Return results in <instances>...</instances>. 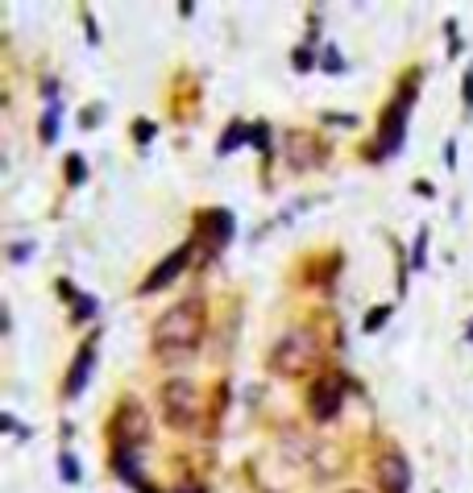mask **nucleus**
Instances as JSON below:
<instances>
[{"instance_id":"nucleus-15","label":"nucleus","mask_w":473,"mask_h":493,"mask_svg":"<svg viewBox=\"0 0 473 493\" xmlns=\"http://www.w3.org/2000/svg\"><path fill=\"white\" fill-rule=\"evenodd\" d=\"M295 67H299V71H307V67H311V54H307V51H295Z\"/></svg>"},{"instance_id":"nucleus-13","label":"nucleus","mask_w":473,"mask_h":493,"mask_svg":"<svg viewBox=\"0 0 473 493\" xmlns=\"http://www.w3.org/2000/svg\"><path fill=\"white\" fill-rule=\"evenodd\" d=\"M59 465H63V477H67V481H79V465H75V460H71V456H63Z\"/></svg>"},{"instance_id":"nucleus-18","label":"nucleus","mask_w":473,"mask_h":493,"mask_svg":"<svg viewBox=\"0 0 473 493\" xmlns=\"http://www.w3.org/2000/svg\"><path fill=\"white\" fill-rule=\"evenodd\" d=\"M469 340H473V328H469Z\"/></svg>"},{"instance_id":"nucleus-9","label":"nucleus","mask_w":473,"mask_h":493,"mask_svg":"<svg viewBox=\"0 0 473 493\" xmlns=\"http://www.w3.org/2000/svg\"><path fill=\"white\" fill-rule=\"evenodd\" d=\"M204 224H208V232H212V245H225L233 232V215L229 212H208Z\"/></svg>"},{"instance_id":"nucleus-14","label":"nucleus","mask_w":473,"mask_h":493,"mask_svg":"<svg viewBox=\"0 0 473 493\" xmlns=\"http://www.w3.org/2000/svg\"><path fill=\"white\" fill-rule=\"evenodd\" d=\"M91 311H96V303H91V299H79V303H75V319H88Z\"/></svg>"},{"instance_id":"nucleus-4","label":"nucleus","mask_w":473,"mask_h":493,"mask_svg":"<svg viewBox=\"0 0 473 493\" xmlns=\"http://www.w3.org/2000/svg\"><path fill=\"white\" fill-rule=\"evenodd\" d=\"M341 403H345V381L341 378H320L307 394V411L316 423H328V419L341 415Z\"/></svg>"},{"instance_id":"nucleus-11","label":"nucleus","mask_w":473,"mask_h":493,"mask_svg":"<svg viewBox=\"0 0 473 493\" xmlns=\"http://www.w3.org/2000/svg\"><path fill=\"white\" fill-rule=\"evenodd\" d=\"M241 141H245V129H241V125L229 129V133H225V141H220V153H229L233 145H241Z\"/></svg>"},{"instance_id":"nucleus-17","label":"nucleus","mask_w":473,"mask_h":493,"mask_svg":"<svg viewBox=\"0 0 473 493\" xmlns=\"http://www.w3.org/2000/svg\"><path fill=\"white\" fill-rule=\"evenodd\" d=\"M345 493H361V489H345Z\"/></svg>"},{"instance_id":"nucleus-12","label":"nucleus","mask_w":473,"mask_h":493,"mask_svg":"<svg viewBox=\"0 0 473 493\" xmlns=\"http://www.w3.org/2000/svg\"><path fill=\"white\" fill-rule=\"evenodd\" d=\"M386 316H390L386 307H374V311H370V319H366V332H378V328L386 324Z\"/></svg>"},{"instance_id":"nucleus-1","label":"nucleus","mask_w":473,"mask_h":493,"mask_svg":"<svg viewBox=\"0 0 473 493\" xmlns=\"http://www.w3.org/2000/svg\"><path fill=\"white\" fill-rule=\"evenodd\" d=\"M204 336V307L200 303H175L167 316L154 324V348L158 353H187Z\"/></svg>"},{"instance_id":"nucleus-7","label":"nucleus","mask_w":473,"mask_h":493,"mask_svg":"<svg viewBox=\"0 0 473 493\" xmlns=\"http://www.w3.org/2000/svg\"><path fill=\"white\" fill-rule=\"evenodd\" d=\"M96 348H100V340H88L83 344V353H79L75 369H71V378H67V394L75 398V394H83V386H88V373H91V361H96Z\"/></svg>"},{"instance_id":"nucleus-5","label":"nucleus","mask_w":473,"mask_h":493,"mask_svg":"<svg viewBox=\"0 0 473 493\" xmlns=\"http://www.w3.org/2000/svg\"><path fill=\"white\" fill-rule=\"evenodd\" d=\"M146 435H150V419H146L141 403H121V411H116V440H121V448H133Z\"/></svg>"},{"instance_id":"nucleus-8","label":"nucleus","mask_w":473,"mask_h":493,"mask_svg":"<svg viewBox=\"0 0 473 493\" xmlns=\"http://www.w3.org/2000/svg\"><path fill=\"white\" fill-rule=\"evenodd\" d=\"M187 266V249H175V254H170V262H162V266L154 270L150 274V282H146V286H141V291L150 294V291H162V286H167V282H175L179 278V270Z\"/></svg>"},{"instance_id":"nucleus-6","label":"nucleus","mask_w":473,"mask_h":493,"mask_svg":"<svg viewBox=\"0 0 473 493\" xmlns=\"http://www.w3.org/2000/svg\"><path fill=\"white\" fill-rule=\"evenodd\" d=\"M378 485L386 493H407L411 489V465L403 452H382L378 456Z\"/></svg>"},{"instance_id":"nucleus-16","label":"nucleus","mask_w":473,"mask_h":493,"mask_svg":"<svg viewBox=\"0 0 473 493\" xmlns=\"http://www.w3.org/2000/svg\"><path fill=\"white\" fill-rule=\"evenodd\" d=\"M465 104L473 108V71H469V88H465Z\"/></svg>"},{"instance_id":"nucleus-10","label":"nucleus","mask_w":473,"mask_h":493,"mask_svg":"<svg viewBox=\"0 0 473 493\" xmlns=\"http://www.w3.org/2000/svg\"><path fill=\"white\" fill-rule=\"evenodd\" d=\"M398 141H403V108H390V121H386L382 133V153H395Z\"/></svg>"},{"instance_id":"nucleus-3","label":"nucleus","mask_w":473,"mask_h":493,"mask_svg":"<svg viewBox=\"0 0 473 493\" xmlns=\"http://www.w3.org/2000/svg\"><path fill=\"white\" fill-rule=\"evenodd\" d=\"M162 411H167L170 427H192L200 415V390L187 378H175L162 386Z\"/></svg>"},{"instance_id":"nucleus-2","label":"nucleus","mask_w":473,"mask_h":493,"mask_svg":"<svg viewBox=\"0 0 473 493\" xmlns=\"http://www.w3.org/2000/svg\"><path fill=\"white\" fill-rule=\"evenodd\" d=\"M316 356H320V340H316V332L295 328V332H287L274 348H270V369L282 373V378H299V373H307V369L316 365Z\"/></svg>"}]
</instances>
